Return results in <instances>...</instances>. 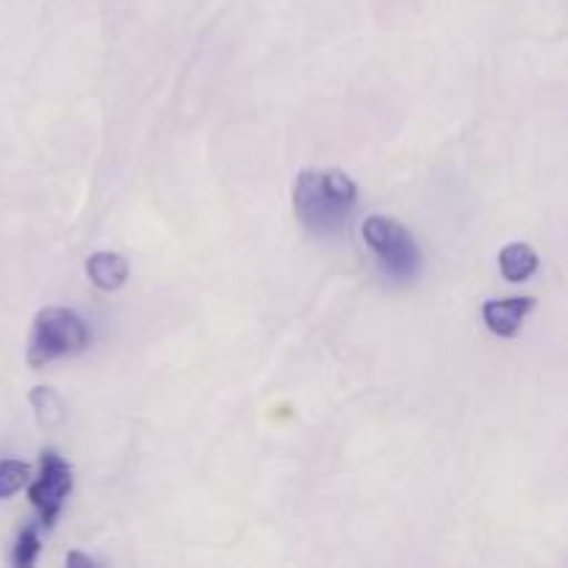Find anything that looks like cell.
Returning <instances> with one entry per match:
<instances>
[{
  "instance_id": "9",
  "label": "cell",
  "mask_w": 568,
  "mask_h": 568,
  "mask_svg": "<svg viewBox=\"0 0 568 568\" xmlns=\"http://www.w3.org/2000/svg\"><path fill=\"white\" fill-rule=\"evenodd\" d=\"M31 480V466L22 460H0V499L14 497Z\"/></svg>"
},
{
  "instance_id": "3",
  "label": "cell",
  "mask_w": 568,
  "mask_h": 568,
  "mask_svg": "<svg viewBox=\"0 0 568 568\" xmlns=\"http://www.w3.org/2000/svg\"><path fill=\"white\" fill-rule=\"evenodd\" d=\"M366 247L375 253L383 275L394 283H410L422 272V250L405 225L388 216H366L364 225Z\"/></svg>"
},
{
  "instance_id": "4",
  "label": "cell",
  "mask_w": 568,
  "mask_h": 568,
  "mask_svg": "<svg viewBox=\"0 0 568 568\" xmlns=\"http://www.w3.org/2000/svg\"><path fill=\"white\" fill-rule=\"evenodd\" d=\"M72 491V469L61 455H55L53 449L42 455V469H39V477L28 488V499L37 508L39 519H42L44 530L55 525V519L61 516V508H64L67 497Z\"/></svg>"
},
{
  "instance_id": "1",
  "label": "cell",
  "mask_w": 568,
  "mask_h": 568,
  "mask_svg": "<svg viewBox=\"0 0 568 568\" xmlns=\"http://www.w3.org/2000/svg\"><path fill=\"white\" fill-rule=\"evenodd\" d=\"M294 214L314 236H336L353 220L358 183L342 170H303L294 181Z\"/></svg>"
},
{
  "instance_id": "8",
  "label": "cell",
  "mask_w": 568,
  "mask_h": 568,
  "mask_svg": "<svg viewBox=\"0 0 568 568\" xmlns=\"http://www.w3.org/2000/svg\"><path fill=\"white\" fill-rule=\"evenodd\" d=\"M31 405L33 410H37V419L42 422V427H55L64 419V405H61V399L55 397V392H50V388H33Z\"/></svg>"
},
{
  "instance_id": "5",
  "label": "cell",
  "mask_w": 568,
  "mask_h": 568,
  "mask_svg": "<svg viewBox=\"0 0 568 568\" xmlns=\"http://www.w3.org/2000/svg\"><path fill=\"white\" fill-rule=\"evenodd\" d=\"M536 308L532 297H510V300H488L483 305V322L494 336L510 338L521 331V322Z\"/></svg>"
},
{
  "instance_id": "6",
  "label": "cell",
  "mask_w": 568,
  "mask_h": 568,
  "mask_svg": "<svg viewBox=\"0 0 568 568\" xmlns=\"http://www.w3.org/2000/svg\"><path fill=\"white\" fill-rule=\"evenodd\" d=\"M128 272H131L128 270V261L122 258L120 253H109V250L94 253L92 258L87 261L89 281L98 288H103V292H116V288L125 286Z\"/></svg>"
},
{
  "instance_id": "2",
  "label": "cell",
  "mask_w": 568,
  "mask_h": 568,
  "mask_svg": "<svg viewBox=\"0 0 568 568\" xmlns=\"http://www.w3.org/2000/svg\"><path fill=\"white\" fill-rule=\"evenodd\" d=\"M92 344L87 320L70 308L39 311L28 336V364L44 366L50 361L81 355Z\"/></svg>"
},
{
  "instance_id": "7",
  "label": "cell",
  "mask_w": 568,
  "mask_h": 568,
  "mask_svg": "<svg viewBox=\"0 0 568 568\" xmlns=\"http://www.w3.org/2000/svg\"><path fill=\"white\" fill-rule=\"evenodd\" d=\"M499 270H503L505 281L510 283L530 281L538 272V253L530 244H508V247H503V253H499Z\"/></svg>"
},
{
  "instance_id": "10",
  "label": "cell",
  "mask_w": 568,
  "mask_h": 568,
  "mask_svg": "<svg viewBox=\"0 0 568 568\" xmlns=\"http://www.w3.org/2000/svg\"><path fill=\"white\" fill-rule=\"evenodd\" d=\"M39 549H42V536H39L37 527H26V530L20 532V538H17L14 544V552H11V564L14 566H33L39 558Z\"/></svg>"
},
{
  "instance_id": "11",
  "label": "cell",
  "mask_w": 568,
  "mask_h": 568,
  "mask_svg": "<svg viewBox=\"0 0 568 568\" xmlns=\"http://www.w3.org/2000/svg\"><path fill=\"white\" fill-rule=\"evenodd\" d=\"M67 566H70V568H75V566H94V560L89 558V555H83V552H72V555H67Z\"/></svg>"
}]
</instances>
